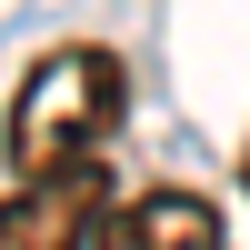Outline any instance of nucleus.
<instances>
[{
    "mask_svg": "<svg viewBox=\"0 0 250 250\" xmlns=\"http://www.w3.org/2000/svg\"><path fill=\"white\" fill-rule=\"evenodd\" d=\"M120 110H130V70H120V50H100V40H60V50L30 60V80L10 90V130H0L10 180H50V170L100 160V140L120 130Z\"/></svg>",
    "mask_w": 250,
    "mask_h": 250,
    "instance_id": "nucleus-1",
    "label": "nucleus"
},
{
    "mask_svg": "<svg viewBox=\"0 0 250 250\" xmlns=\"http://www.w3.org/2000/svg\"><path fill=\"white\" fill-rule=\"evenodd\" d=\"M100 220H110V170L80 160V170L20 180V190L0 200V250H90Z\"/></svg>",
    "mask_w": 250,
    "mask_h": 250,
    "instance_id": "nucleus-2",
    "label": "nucleus"
},
{
    "mask_svg": "<svg viewBox=\"0 0 250 250\" xmlns=\"http://www.w3.org/2000/svg\"><path fill=\"white\" fill-rule=\"evenodd\" d=\"M90 250H220V210L200 190H180V180H160V190L110 200V220H100Z\"/></svg>",
    "mask_w": 250,
    "mask_h": 250,
    "instance_id": "nucleus-3",
    "label": "nucleus"
},
{
    "mask_svg": "<svg viewBox=\"0 0 250 250\" xmlns=\"http://www.w3.org/2000/svg\"><path fill=\"white\" fill-rule=\"evenodd\" d=\"M240 190H250V150H240Z\"/></svg>",
    "mask_w": 250,
    "mask_h": 250,
    "instance_id": "nucleus-4",
    "label": "nucleus"
}]
</instances>
